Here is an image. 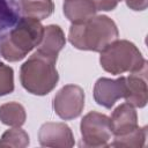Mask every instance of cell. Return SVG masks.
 <instances>
[{"instance_id": "6da1fadb", "label": "cell", "mask_w": 148, "mask_h": 148, "mask_svg": "<svg viewBox=\"0 0 148 148\" xmlns=\"http://www.w3.org/2000/svg\"><path fill=\"white\" fill-rule=\"evenodd\" d=\"M119 32L113 20L106 15H95L80 24H72L69 43L77 50L101 52L118 39Z\"/></svg>"}, {"instance_id": "7a4b0ae2", "label": "cell", "mask_w": 148, "mask_h": 148, "mask_svg": "<svg viewBox=\"0 0 148 148\" xmlns=\"http://www.w3.org/2000/svg\"><path fill=\"white\" fill-rule=\"evenodd\" d=\"M56 62V59L39 51L32 53L20 69L22 87L32 95L44 96L50 94L56 88L59 80Z\"/></svg>"}, {"instance_id": "3957f363", "label": "cell", "mask_w": 148, "mask_h": 148, "mask_svg": "<svg viewBox=\"0 0 148 148\" xmlns=\"http://www.w3.org/2000/svg\"><path fill=\"white\" fill-rule=\"evenodd\" d=\"M44 27L38 20L23 17L0 40V54L8 61L22 60L42 40Z\"/></svg>"}, {"instance_id": "277c9868", "label": "cell", "mask_w": 148, "mask_h": 148, "mask_svg": "<svg viewBox=\"0 0 148 148\" xmlns=\"http://www.w3.org/2000/svg\"><path fill=\"white\" fill-rule=\"evenodd\" d=\"M99 62L105 72L113 75L134 73L147 67L140 50L126 39H117L101 51Z\"/></svg>"}, {"instance_id": "5b68a950", "label": "cell", "mask_w": 148, "mask_h": 148, "mask_svg": "<svg viewBox=\"0 0 148 148\" xmlns=\"http://www.w3.org/2000/svg\"><path fill=\"white\" fill-rule=\"evenodd\" d=\"M82 143L86 147H105L112 136L110 118L106 114L90 111L80 124Z\"/></svg>"}, {"instance_id": "8992f818", "label": "cell", "mask_w": 148, "mask_h": 148, "mask_svg": "<svg viewBox=\"0 0 148 148\" xmlns=\"http://www.w3.org/2000/svg\"><path fill=\"white\" fill-rule=\"evenodd\" d=\"M84 108V91L80 86L66 84L54 96V112L64 120L77 118Z\"/></svg>"}, {"instance_id": "52a82bcc", "label": "cell", "mask_w": 148, "mask_h": 148, "mask_svg": "<svg viewBox=\"0 0 148 148\" xmlns=\"http://www.w3.org/2000/svg\"><path fill=\"white\" fill-rule=\"evenodd\" d=\"M38 141L43 147L71 148L74 146L72 130L65 123H45L38 131Z\"/></svg>"}, {"instance_id": "ba28073f", "label": "cell", "mask_w": 148, "mask_h": 148, "mask_svg": "<svg viewBox=\"0 0 148 148\" xmlns=\"http://www.w3.org/2000/svg\"><path fill=\"white\" fill-rule=\"evenodd\" d=\"M125 95V76L112 80L99 77L94 86V98L98 105L111 109Z\"/></svg>"}, {"instance_id": "9c48e42d", "label": "cell", "mask_w": 148, "mask_h": 148, "mask_svg": "<svg viewBox=\"0 0 148 148\" xmlns=\"http://www.w3.org/2000/svg\"><path fill=\"white\" fill-rule=\"evenodd\" d=\"M126 103L134 108H143L148 102V87H147V67L131 73L125 77V95Z\"/></svg>"}, {"instance_id": "30bf717a", "label": "cell", "mask_w": 148, "mask_h": 148, "mask_svg": "<svg viewBox=\"0 0 148 148\" xmlns=\"http://www.w3.org/2000/svg\"><path fill=\"white\" fill-rule=\"evenodd\" d=\"M112 134L124 135L138 127V113L128 103H123L118 105L110 118Z\"/></svg>"}, {"instance_id": "8fae6325", "label": "cell", "mask_w": 148, "mask_h": 148, "mask_svg": "<svg viewBox=\"0 0 148 148\" xmlns=\"http://www.w3.org/2000/svg\"><path fill=\"white\" fill-rule=\"evenodd\" d=\"M65 44L66 38L62 29L57 24H50L44 27L43 37L40 43L38 44L37 51L57 60L58 54L64 49Z\"/></svg>"}, {"instance_id": "7c38bea8", "label": "cell", "mask_w": 148, "mask_h": 148, "mask_svg": "<svg viewBox=\"0 0 148 148\" xmlns=\"http://www.w3.org/2000/svg\"><path fill=\"white\" fill-rule=\"evenodd\" d=\"M64 14L72 24H80L92 18L97 13L95 0H65Z\"/></svg>"}, {"instance_id": "4fadbf2b", "label": "cell", "mask_w": 148, "mask_h": 148, "mask_svg": "<svg viewBox=\"0 0 148 148\" xmlns=\"http://www.w3.org/2000/svg\"><path fill=\"white\" fill-rule=\"evenodd\" d=\"M20 2L24 16L38 21L49 17L54 10L52 0H21Z\"/></svg>"}, {"instance_id": "5bb4252c", "label": "cell", "mask_w": 148, "mask_h": 148, "mask_svg": "<svg viewBox=\"0 0 148 148\" xmlns=\"http://www.w3.org/2000/svg\"><path fill=\"white\" fill-rule=\"evenodd\" d=\"M27 113L22 104L17 102L5 103L0 106V121L7 126L20 127L25 123Z\"/></svg>"}, {"instance_id": "9a60e30c", "label": "cell", "mask_w": 148, "mask_h": 148, "mask_svg": "<svg viewBox=\"0 0 148 148\" xmlns=\"http://www.w3.org/2000/svg\"><path fill=\"white\" fill-rule=\"evenodd\" d=\"M147 138V127H136L124 135H114L111 147H126V148H141L145 146Z\"/></svg>"}, {"instance_id": "2e32d148", "label": "cell", "mask_w": 148, "mask_h": 148, "mask_svg": "<svg viewBox=\"0 0 148 148\" xmlns=\"http://www.w3.org/2000/svg\"><path fill=\"white\" fill-rule=\"evenodd\" d=\"M29 135L28 133L20 128L14 127L7 130L1 139H0V147H14V148H24L29 145Z\"/></svg>"}, {"instance_id": "e0dca14e", "label": "cell", "mask_w": 148, "mask_h": 148, "mask_svg": "<svg viewBox=\"0 0 148 148\" xmlns=\"http://www.w3.org/2000/svg\"><path fill=\"white\" fill-rule=\"evenodd\" d=\"M14 90V71L8 65L0 62V96L8 95Z\"/></svg>"}, {"instance_id": "ac0fdd59", "label": "cell", "mask_w": 148, "mask_h": 148, "mask_svg": "<svg viewBox=\"0 0 148 148\" xmlns=\"http://www.w3.org/2000/svg\"><path fill=\"white\" fill-rule=\"evenodd\" d=\"M119 1L120 0H95V3L97 7V10L109 12V10H113L118 6Z\"/></svg>"}, {"instance_id": "d6986e66", "label": "cell", "mask_w": 148, "mask_h": 148, "mask_svg": "<svg viewBox=\"0 0 148 148\" xmlns=\"http://www.w3.org/2000/svg\"><path fill=\"white\" fill-rule=\"evenodd\" d=\"M127 7L135 12L145 10L148 7V0H125Z\"/></svg>"}]
</instances>
